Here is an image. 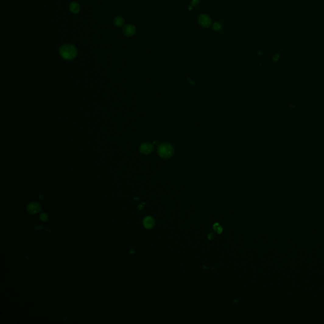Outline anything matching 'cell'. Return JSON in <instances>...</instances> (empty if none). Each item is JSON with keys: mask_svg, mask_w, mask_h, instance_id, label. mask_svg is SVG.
<instances>
[{"mask_svg": "<svg viewBox=\"0 0 324 324\" xmlns=\"http://www.w3.org/2000/svg\"><path fill=\"white\" fill-rule=\"evenodd\" d=\"M60 54L64 59L71 60L76 57L77 51L74 46L70 44H65L60 48Z\"/></svg>", "mask_w": 324, "mask_h": 324, "instance_id": "6da1fadb", "label": "cell"}, {"mask_svg": "<svg viewBox=\"0 0 324 324\" xmlns=\"http://www.w3.org/2000/svg\"><path fill=\"white\" fill-rule=\"evenodd\" d=\"M40 210H41V207L40 205L36 202H32L27 206V211L30 214H35L39 213Z\"/></svg>", "mask_w": 324, "mask_h": 324, "instance_id": "7a4b0ae2", "label": "cell"}, {"mask_svg": "<svg viewBox=\"0 0 324 324\" xmlns=\"http://www.w3.org/2000/svg\"><path fill=\"white\" fill-rule=\"evenodd\" d=\"M199 23L202 27H208L211 25V19L209 17V16L206 14L201 15L198 19Z\"/></svg>", "mask_w": 324, "mask_h": 324, "instance_id": "3957f363", "label": "cell"}, {"mask_svg": "<svg viewBox=\"0 0 324 324\" xmlns=\"http://www.w3.org/2000/svg\"><path fill=\"white\" fill-rule=\"evenodd\" d=\"M136 29L134 26L128 24L124 26L123 29V33L126 37H131L136 34Z\"/></svg>", "mask_w": 324, "mask_h": 324, "instance_id": "277c9868", "label": "cell"}, {"mask_svg": "<svg viewBox=\"0 0 324 324\" xmlns=\"http://www.w3.org/2000/svg\"><path fill=\"white\" fill-rule=\"evenodd\" d=\"M143 224L145 228L151 229L155 225V220L151 217H147L144 218L143 221Z\"/></svg>", "mask_w": 324, "mask_h": 324, "instance_id": "5b68a950", "label": "cell"}, {"mask_svg": "<svg viewBox=\"0 0 324 324\" xmlns=\"http://www.w3.org/2000/svg\"><path fill=\"white\" fill-rule=\"evenodd\" d=\"M70 10L74 13H78L80 12V5L77 2H72L70 4L69 6Z\"/></svg>", "mask_w": 324, "mask_h": 324, "instance_id": "8992f818", "label": "cell"}, {"mask_svg": "<svg viewBox=\"0 0 324 324\" xmlns=\"http://www.w3.org/2000/svg\"><path fill=\"white\" fill-rule=\"evenodd\" d=\"M124 22H125L124 19L122 17H120V16L115 17L114 19V20H113V23H114V25L115 26H117V27H118L122 26L124 24Z\"/></svg>", "mask_w": 324, "mask_h": 324, "instance_id": "52a82bcc", "label": "cell"}, {"mask_svg": "<svg viewBox=\"0 0 324 324\" xmlns=\"http://www.w3.org/2000/svg\"><path fill=\"white\" fill-rule=\"evenodd\" d=\"M150 149H151L150 148V146L147 145L146 144L142 145L141 147V152H143L144 153H147L150 152Z\"/></svg>", "mask_w": 324, "mask_h": 324, "instance_id": "ba28073f", "label": "cell"}, {"mask_svg": "<svg viewBox=\"0 0 324 324\" xmlns=\"http://www.w3.org/2000/svg\"><path fill=\"white\" fill-rule=\"evenodd\" d=\"M213 28L216 31H220L222 30V26L221 23H218V22H216V23H213Z\"/></svg>", "mask_w": 324, "mask_h": 324, "instance_id": "9c48e42d", "label": "cell"}, {"mask_svg": "<svg viewBox=\"0 0 324 324\" xmlns=\"http://www.w3.org/2000/svg\"><path fill=\"white\" fill-rule=\"evenodd\" d=\"M40 219L43 222L47 221L48 220V215L46 213H43L40 215Z\"/></svg>", "mask_w": 324, "mask_h": 324, "instance_id": "30bf717a", "label": "cell"}, {"mask_svg": "<svg viewBox=\"0 0 324 324\" xmlns=\"http://www.w3.org/2000/svg\"><path fill=\"white\" fill-rule=\"evenodd\" d=\"M214 229L218 233H221L222 232V230L221 226L219 224H216L214 225Z\"/></svg>", "mask_w": 324, "mask_h": 324, "instance_id": "8fae6325", "label": "cell"}, {"mask_svg": "<svg viewBox=\"0 0 324 324\" xmlns=\"http://www.w3.org/2000/svg\"><path fill=\"white\" fill-rule=\"evenodd\" d=\"M199 3V0H192L191 2V5L192 6H196Z\"/></svg>", "mask_w": 324, "mask_h": 324, "instance_id": "7c38bea8", "label": "cell"}]
</instances>
